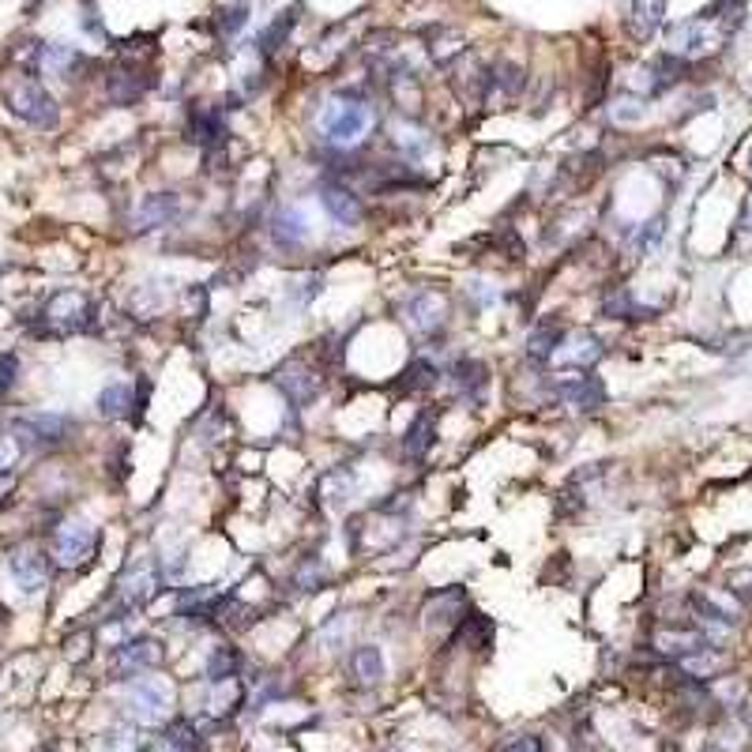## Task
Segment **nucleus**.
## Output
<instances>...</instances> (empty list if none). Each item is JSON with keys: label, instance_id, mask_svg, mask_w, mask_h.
Listing matches in <instances>:
<instances>
[{"label": "nucleus", "instance_id": "obj_1", "mask_svg": "<svg viewBox=\"0 0 752 752\" xmlns=\"http://www.w3.org/2000/svg\"><path fill=\"white\" fill-rule=\"evenodd\" d=\"M4 102H8V110L16 113L19 121H27L34 128H57V121H61L53 94L34 76H23V72L4 83Z\"/></svg>", "mask_w": 752, "mask_h": 752}, {"label": "nucleus", "instance_id": "obj_2", "mask_svg": "<svg viewBox=\"0 0 752 752\" xmlns=\"http://www.w3.org/2000/svg\"><path fill=\"white\" fill-rule=\"evenodd\" d=\"M726 34H730V27L719 16H711V12L692 16L670 31V53L681 57V61H700V57H711L726 42Z\"/></svg>", "mask_w": 752, "mask_h": 752}, {"label": "nucleus", "instance_id": "obj_3", "mask_svg": "<svg viewBox=\"0 0 752 752\" xmlns=\"http://www.w3.org/2000/svg\"><path fill=\"white\" fill-rule=\"evenodd\" d=\"M373 125V113L365 102L358 98H331L324 113H320V132L324 140L335 143V147H354V143L365 140V132Z\"/></svg>", "mask_w": 752, "mask_h": 752}, {"label": "nucleus", "instance_id": "obj_4", "mask_svg": "<svg viewBox=\"0 0 752 752\" xmlns=\"http://www.w3.org/2000/svg\"><path fill=\"white\" fill-rule=\"evenodd\" d=\"M91 316H94V305L87 294H79V290H57V294L42 305V328H46L49 335H76V331H83L91 324Z\"/></svg>", "mask_w": 752, "mask_h": 752}, {"label": "nucleus", "instance_id": "obj_5", "mask_svg": "<svg viewBox=\"0 0 752 752\" xmlns=\"http://www.w3.org/2000/svg\"><path fill=\"white\" fill-rule=\"evenodd\" d=\"M98 549V531L83 519H68L53 531V557L68 568H79L83 561H91Z\"/></svg>", "mask_w": 752, "mask_h": 752}, {"label": "nucleus", "instance_id": "obj_6", "mask_svg": "<svg viewBox=\"0 0 752 752\" xmlns=\"http://www.w3.org/2000/svg\"><path fill=\"white\" fill-rule=\"evenodd\" d=\"M162 591V576H158V568L151 561H136L125 568V576H121V583H117V598H121V613H132L140 610V606H147L151 598Z\"/></svg>", "mask_w": 752, "mask_h": 752}, {"label": "nucleus", "instance_id": "obj_7", "mask_svg": "<svg viewBox=\"0 0 752 752\" xmlns=\"http://www.w3.org/2000/svg\"><path fill=\"white\" fill-rule=\"evenodd\" d=\"M275 384H279V392L294 403V407H309L316 395H320V388H324V376H320V369H313L309 361H286L279 373H275Z\"/></svg>", "mask_w": 752, "mask_h": 752}, {"label": "nucleus", "instance_id": "obj_8", "mask_svg": "<svg viewBox=\"0 0 752 752\" xmlns=\"http://www.w3.org/2000/svg\"><path fill=\"white\" fill-rule=\"evenodd\" d=\"M162 658H166V651H162V643H158L155 636H136V640L121 643V647L113 651L110 666L117 677H136V674H143V670L162 666Z\"/></svg>", "mask_w": 752, "mask_h": 752}, {"label": "nucleus", "instance_id": "obj_9", "mask_svg": "<svg viewBox=\"0 0 752 752\" xmlns=\"http://www.w3.org/2000/svg\"><path fill=\"white\" fill-rule=\"evenodd\" d=\"M8 576L16 580L19 591L38 595V591L49 583V557L42 553V549H34V546L12 549V553H8Z\"/></svg>", "mask_w": 752, "mask_h": 752}, {"label": "nucleus", "instance_id": "obj_10", "mask_svg": "<svg viewBox=\"0 0 752 752\" xmlns=\"http://www.w3.org/2000/svg\"><path fill=\"white\" fill-rule=\"evenodd\" d=\"M602 339H598L595 331L587 328H576V331H564L561 346H557V354H553V361L557 365H568V369H591V365H598L602 361Z\"/></svg>", "mask_w": 752, "mask_h": 752}, {"label": "nucleus", "instance_id": "obj_11", "mask_svg": "<svg viewBox=\"0 0 752 752\" xmlns=\"http://www.w3.org/2000/svg\"><path fill=\"white\" fill-rule=\"evenodd\" d=\"M403 320H407L410 331L433 335V331L444 324V298L433 294V290H414V294L403 301Z\"/></svg>", "mask_w": 752, "mask_h": 752}, {"label": "nucleus", "instance_id": "obj_12", "mask_svg": "<svg viewBox=\"0 0 752 752\" xmlns=\"http://www.w3.org/2000/svg\"><path fill=\"white\" fill-rule=\"evenodd\" d=\"M452 388L455 395L463 399V403H470V407H482L486 403V392H489V369L482 365V361L474 358H459L452 365Z\"/></svg>", "mask_w": 752, "mask_h": 752}, {"label": "nucleus", "instance_id": "obj_13", "mask_svg": "<svg viewBox=\"0 0 752 752\" xmlns=\"http://www.w3.org/2000/svg\"><path fill=\"white\" fill-rule=\"evenodd\" d=\"M125 704H128V711H132V719L155 722V719H162V711L170 707V692H166V685H162V681L140 677V681L128 689Z\"/></svg>", "mask_w": 752, "mask_h": 752}, {"label": "nucleus", "instance_id": "obj_14", "mask_svg": "<svg viewBox=\"0 0 752 752\" xmlns=\"http://www.w3.org/2000/svg\"><path fill=\"white\" fill-rule=\"evenodd\" d=\"M425 628L429 632H448V628H455L463 617H467V595H463V587H448V591H440V595L429 598V606H425Z\"/></svg>", "mask_w": 752, "mask_h": 752}, {"label": "nucleus", "instance_id": "obj_15", "mask_svg": "<svg viewBox=\"0 0 752 752\" xmlns=\"http://www.w3.org/2000/svg\"><path fill=\"white\" fill-rule=\"evenodd\" d=\"M651 647H655L658 655H666V658H689L696 655V651H704V647H711V643L704 640V632L700 628H681V625H662L651 636Z\"/></svg>", "mask_w": 752, "mask_h": 752}, {"label": "nucleus", "instance_id": "obj_16", "mask_svg": "<svg viewBox=\"0 0 752 752\" xmlns=\"http://www.w3.org/2000/svg\"><path fill=\"white\" fill-rule=\"evenodd\" d=\"M177 215H181V196L177 192H155V196L140 200L136 215H132V226L140 234H147V230H158V226H170Z\"/></svg>", "mask_w": 752, "mask_h": 752}, {"label": "nucleus", "instance_id": "obj_17", "mask_svg": "<svg viewBox=\"0 0 752 752\" xmlns=\"http://www.w3.org/2000/svg\"><path fill=\"white\" fill-rule=\"evenodd\" d=\"M437 437H440L437 410H418L414 422L407 425V437H403V452H407V459H414V463L425 459V455L433 452Z\"/></svg>", "mask_w": 752, "mask_h": 752}, {"label": "nucleus", "instance_id": "obj_18", "mask_svg": "<svg viewBox=\"0 0 752 752\" xmlns=\"http://www.w3.org/2000/svg\"><path fill=\"white\" fill-rule=\"evenodd\" d=\"M557 395L564 403H572L576 410H598L606 403V384L598 376H572V380H561L557 384Z\"/></svg>", "mask_w": 752, "mask_h": 752}, {"label": "nucleus", "instance_id": "obj_19", "mask_svg": "<svg viewBox=\"0 0 752 752\" xmlns=\"http://www.w3.org/2000/svg\"><path fill=\"white\" fill-rule=\"evenodd\" d=\"M666 23V0H632L628 8V34L636 42H651Z\"/></svg>", "mask_w": 752, "mask_h": 752}, {"label": "nucleus", "instance_id": "obj_20", "mask_svg": "<svg viewBox=\"0 0 752 752\" xmlns=\"http://www.w3.org/2000/svg\"><path fill=\"white\" fill-rule=\"evenodd\" d=\"M320 204H324V211H328L331 219L343 222V226H358L361 215H365L361 196H358V192H350V188H343V185L324 188V192H320Z\"/></svg>", "mask_w": 752, "mask_h": 752}, {"label": "nucleus", "instance_id": "obj_21", "mask_svg": "<svg viewBox=\"0 0 752 752\" xmlns=\"http://www.w3.org/2000/svg\"><path fill=\"white\" fill-rule=\"evenodd\" d=\"M271 237H275L279 249H301V245L309 241V219H305V211H301V207L279 211L275 222H271Z\"/></svg>", "mask_w": 752, "mask_h": 752}, {"label": "nucleus", "instance_id": "obj_22", "mask_svg": "<svg viewBox=\"0 0 752 752\" xmlns=\"http://www.w3.org/2000/svg\"><path fill=\"white\" fill-rule=\"evenodd\" d=\"M564 339V328L561 320H553V316H546V320H538L531 328V335H527V358L534 361H553V354H557V346H561Z\"/></svg>", "mask_w": 752, "mask_h": 752}, {"label": "nucleus", "instance_id": "obj_23", "mask_svg": "<svg viewBox=\"0 0 752 752\" xmlns=\"http://www.w3.org/2000/svg\"><path fill=\"white\" fill-rule=\"evenodd\" d=\"M384 655H380V647H373V643H365V647H358L354 655H350V677L358 681V685H380L384 681Z\"/></svg>", "mask_w": 752, "mask_h": 752}, {"label": "nucleus", "instance_id": "obj_24", "mask_svg": "<svg viewBox=\"0 0 752 752\" xmlns=\"http://www.w3.org/2000/svg\"><path fill=\"white\" fill-rule=\"evenodd\" d=\"M467 53V34L455 27H433L429 31V57L437 64H452L455 57Z\"/></svg>", "mask_w": 752, "mask_h": 752}, {"label": "nucleus", "instance_id": "obj_25", "mask_svg": "<svg viewBox=\"0 0 752 752\" xmlns=\"http://www.w3.org/2000/svg\"><path fill=\"white\" fill-rule=\"evenodd\" d=\"M204 737H200V726L192 719H177L166 726L162 734V752H200Z\"/></svg>", "mask_w": 752, "mask_h": 752}, {"label": "nucleus", "instance_id": "obj_26", "mask_svg": "<svg viewBox=\"0 0 752 752\" xmlns=\"http://www.w3.org/2000/svg\"><path fill=\"white\" fill-rule=\"evenodd\" d=\"M192 140L200 147H215L226 140V121L219 110H196L192 113Z\"/></svg>", "mask_w": 752, "mask_h": 752}, {"label": "nucleus", "instance_id": "obj_27", "mask_svg": "<svg viewBox=\"0 0 752 752\" xmlns=\"http://www.w3.org/2000/svg\"><path fill=\"white\" fill-rule=\"evenodd\" d=\"M23 433H31L34 440H64L68 437V418L61 414H31L19 422Z\"/></svg>", "mask_w": 752, "mask_h": 752}, {"label": "nucleus", "instance_id": "obj_28", "mask_svg": "<svg viewBox=\"0 0 752 752\" xmlns=\"http://www.w3.org/2000/svg\"><path fill=\"white\" fill-rule=\"evenodd\" d=\"M132 388L128 384H110L106 392L98 395V414L102 418H128L132 414Z\"/></svg>", "mask_w": 752, "mask_h": 752}, {"label": "nucleus", "instance_id": "obj_29", "mask_svg": "<svg viewBox=\"0 0 752 752\" xmlns=\"http://www.w3.org/2000/svg\"><path fill=\"white\" fill-rule=\"evenodd\" d=\"M489 91L493 94H504V98H512V94L523 91V83H527V76H523V68L512 61H501L497 68H493V76H486Z\"/></svg>", "mask_w": 752, "mask_h": 752}, {"label": "nucleus", "instance_id": "obj_30", "mask_svg": "<svg viewBox=\"0 0 752 752\" xmlns=\"http://www.w3.org/2000/svg\"><path fill=\"white\" fill-rule=\"evenodd\" d=\"M294 27H298V12H294V8H286V12H279V16H275V23L260 34V42H256V46L264 49V53H275V49L290 38V31H294Z\"/></svg>", "mask_w": 752, "mask_h": 752}, {"label": "nucleus", "instance_id": "obj_31", "mask_svg": "<svg viewBox=\"0 0 752 752\" xmlns=\"http://www.w3.org/2000/svg\"><path fill=\"white\" fill-rule=\"evenodd\" d=\"M237 666H241V655H237L234 647H215L211 658H207V677L211 681H234Z\"/></svg>", "mask_w": 752, "mask_h": 752}, {"label": "nucleus", "instance_id": "obj_32", "mask_svg": "<svg viewBox=\"0 0 752 752\" xmlns=\"http://www.w3.org/2000/svg\"><path fill=\"white\" fill-rule=\"evenodd\" d=\"M403 384H407L410 392H425V388L437 384V369L429 361H410L407 373H403Z\"/></svg>", "mask_w": 752, "mask_h": 752}, {"label": "nucleus", "instance_id": "obj_33", "mask_svg": "<svg viewBox=\"0 0 752 752\" xmlns=\"http://www.w3.org/2000/svg\"><path fill=\"white\" fill-rule=\"evenodd\" d=\"M102 745H106V752H136L140 737H136V730H113V734L102 737Z\"/></svg>", "mask_w": 752, "mask_h": 752}, {"label": "nucleus", "instance_id": "obj_34", "mask_svg": "<svg viewBox=\"0 0 752 752\" xmlns=\"http://www.w3.org/2000/svg\"><path fill=\"white\" fill-rule=\"evenodd\" d=\"M245 19H249V4H230V8H222V16H219L222 34H237L245 27Z\"/></svg>", "mask_w": 752, "mask_h": 752}, {"label": "nucleus", "instance_id": "obj_35", "mask_svg": "<svg viewBox=\"0 0 752 752\" xmlns=\"http://www.w3.org/2000/svg\"><path fill=\"white\" fill-rule=\"evenodd\" d=\"M19 452H23L19 437H8V433H0V474H8V470L16 467Z\"/></svg>", "mask_w": 752, "mask_h": 752}, {"label": "nucleus", "instance_id": "obj_36", "mask_svg": "<svg viewBox=\"0 0 752 752\" xmlns=\"http://www.w3.org/2000/svg\"><path fill=\"white\" fill-rule=\"evenodd\" d=\"M16 376H19V358L16 354H0V399L12 392Z\"/></svg>", "mask_w": 752, "mask_h": 752}, {"label": "nucleus", "instance_id": "obj_37", "mask_svg": "<svg viewBox=\"0 0 752 752\" xmlns=\"http://www.w3.org/2000/svg\"><path fill=\"white\" fill-rule=\"evenodd\" d=\"M64 655L72 658V662H83V658H91V632H79V636H72V640L64 643Z\"/></svg>", "mask_w": 752, "mask_h": 752}, {"label": "nucleus", "instance_id": "obj_38", "mask_svg": "<svg viewBox=\"0 0 752 752\" xmlns=\"http://www.w3.org/2000/svg\"><path fill=\"white\" fill-rule=\"evenodd\" d=\"M501 752H546V749H542L538 737H516V741H508Z\"/></svg>", "mask_w": 752, "mask_h": 752}, {"label": "nucleus", "instance_id": "obj_39", "mask_svg": "<svg viewBox=\"0 0 752 752\" xmlns=\"http://www.w3.org/2000/svg\"><path fill=\"white\" fill-rule=\"evenodd\" d=\"M741 230H752V196L745 200V211H741Z\"/></svg>", "mask_w": 752, "mask_h": 752}, {"label": "nucleus", "instance_id": "obj_40", "mask_svg": "<svg viewBox=\"0 0 752 752\" xmlns=\"http://www.w3.org/2000/svg\"><path fill=\"white\" fill-rule=\"evenodd\" d=\"M8 625V610H4V602H0V628Z\"/></svg>", "mask_w": 752, "mask_h": 752}, {"label": "nucleus", "instance_id": "obj_41", "mask_svg": "<svg viewBox=\"0 0 752 752\" xmlns=\"http://www.w3.org/2000/svg\"><path fill=\"white\" fill-rule=\"evenodd\" d=\"M749 173H752V151H749Z\"/></svg>", "mask_w": 752, "mask_h": 752}]
</instances>
